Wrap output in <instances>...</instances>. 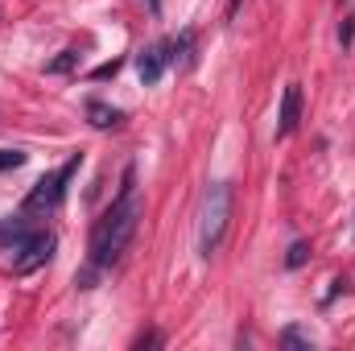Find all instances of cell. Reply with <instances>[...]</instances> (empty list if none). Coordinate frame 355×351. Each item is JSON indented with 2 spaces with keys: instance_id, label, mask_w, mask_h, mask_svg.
I'll return each mask as SVG.
<instances>
[{
  "instance_id": "7c38bea8",
  "label": "cell",
  "mask_w": 355,
  "mask_h": 351,
  "mask_svg": "<svg viewBox=\"0 0 355 351\" xmlns=\"http://www.w3.org/2000/svg\"><path fill=\"white\" fill-rule=\"evenodd\" d=\"M306 261H310V244H306V240H293V244H289V257H285V264H289V268H302Z\"/></svg>"
},
{
  "instance_id": "9a60e30c",
  "label": "cell",
  "mask_w": 355,
  "mask_h": 351,
  "mask_svg": "<svg viewBox=\"0 0 355 351\" xmlns=\"http://www.w3.org/2000/svg\"><path fill=\"white\" fill-rule=\"evenodd\" d=\"M162 343H166V339H162L157 331H145V335H137V343H132V348L145 351V348H162Z\"/></svg>"
},
{
  "instance_id": "277c9868",
  "label": "cell",
  "mask_w": 355,
  "mask_h": 351,
  "mask_svg": "<svg viewBox=\"0 0 355 351\" xmlns=\"http://www.w3.org/2000/svg\"><path fill=\"white\" fill-rule=\"evenodd\" d=\"M54 248H58L54 232H33V236H29V240H25L21 248H17V257H12V273H21V277L37 273L42 264H50Z\"/></svg>"
},
{
  "instance_id": "5bb4252c",
  "label": "cell",
  "mask_w": 355,
  "mask_h": 351,
  "mask_svg": "<svg viewBox=\"0 0 355 351\" xmlns=\"http://www.w3.org/2000/svg\"><path fill=\"white\" fill-rule=\"evenodd\" d=\"M116 75H120V58H112V62H103V67H95V71H91V79H95V83H99V79H116Z\"/></svg>"
},
{
  "instance_id": "5b68a950",
  "label": "cell",
  "mask_w": 355,
  "mask_h": 351,
  "mask_svg": "<svg viewBox=\"0 0 355 351\" xmlns=\"http://www.w3.org/2000/svg\"><path fill=\"white\" fill-rule=\"evenodd\" d=\"M166 62H170V42H153V46H145L141 58H137V75H141V83L153 87V83L162 79Z\"/></svg>"
},
{
  "instance_id": "8992f818",
  "label": "cell",
  "mask_w": 355,
  "mask_h": 351,
  "mask_svg": "<svg viewBox=\"0 0 355 351\" xmlns=\"http://www.w3.org/2000/svg\"><path fill=\"white\" fill-rule=\"evenodd\" d=\"M302 120V83H289L281 95V116H277V137H289Z\"/></svg>"
},
{
  "instance_id": "30bf717a",
  "label": "cell",
  "mask_w": 355,
  "mask_h": 351,
  "mask_svg": "<svg viewBox=\"0 0 355 351\" xmlns=\"http://www.w3.org/2000/svg\"><path fill=\"white\" fill-rule=\"evenodd\" d=\"M75 62H79V50H62L58 58L46 62V75H67V71H75Z\"/></svg>"
},
{
  "instance_id": "2e32d148",
  "label": "cell",
  "mask_w": 355,
  "mask_h": 351,
  "mask_svg": "<svg viewBox=\"0 0 355 351\" xmlns=\"http://www.w3.org/2000/svg\"><path fill=\"white\" fill-rule=\"evenodd\" d=\"M339 42H343V50H347V46L355 42V17H347V21L339 25Z\"/></svg>"
},
{
  "instance_id": "4fadbf2b",
  "label": "cell",
  "mask_w": 355,
  "mask_h": 351,
  "mask_svg": "<svg viewBox=\"0 0 355 351\" xmlns=\"http://www.w3.org/2000/svg\"><path fill=\"white\" fill-rule=\"evenodd\" d=\"M25 157H29V153H21V149H0V174H4V170H21Z\"/></svg>"
},
{
  "instance_id": "e0dca14e",
  "label": "cell",
  "mask_w": 355,
  "mask_h": 351,
  "mask_svg": "<svg viewBox=\"0 0 355 351\" xmlns=\"http://www.w3.org/2000/svg\"><path fill=\"white\" fill-rule=\"evenodd\" d=\"M240 4H244V0H232V4H227V17H236V12H240Z\"/></svg>"
},
{
  "instance_id": "6da1fadb",
  "label": "cell",
  "mask_w": 355,
  "mask_h": 351,
  "mask_svg": "<svg viewBox=\"0 0 355 351\" xmlns=\"http://www.w3.org/2000/svg\"><path fill=\"white\" fill-rule=\"evenodd\" d=\"M141 215H145V207L137 203V194H116L112 198V207L95 219V228H91V244H87V261L99 264V268H112V264L120 261V252L128 248V240L137 236V223H141Z\"/></svg>"
},
{
  "instance_id": "ac0fdd59",
  "label": "cell",
  "mask_w": 355,
  "mask_h": 351,
  "mask_svg": "<svg viewBox=\"0 0 355 351\" xmlns=\"http://www.w3.org/2000/svg\"><path fill=\"white\" fill-rule=\"evenodd\" d=\"M149 8H153V12H157V8H162V0H149Z\"/></svg>"
},
{
  "instance_id": "52a82bcc",
  "label": "cell",
  "mask_w": 355,
  "mask_h": 351,
  "mask_svg": "<svg viewBox=\"0 0 355 351\" xmlns=\"http://www.w3.org/2000/svg\"><path fill=\"white\" fill-rule=\"evenodd\" d=\"M29 236H33V228H29L25 215H8V219H0V248H12V252H17Z\"/></svg>"
},
{
  "instance_id": "9c48e42d",
  "label": "cell",
  "mask_w": 355,
  "mask_h": 351,
  "mask_svg": "<svg viewBox=\"0 0 355 351\" xmlns=\"http://www.w3.org/2000/svg\"><path fill=\"white\" fill-rule=\"evenodd\" d=\"M190 50H194V33L182 29L178 37H170V62H190Z\"/></svg>"
},
{
  "instance_id": "7a4b0ae2",
  "label": "cell",
  "mask_w": 355,
  "mask_h": 351,
  "mask_svg": "<svg viewBox=\"0 0 355 351\" xmlns=\"http://www.w3.org/2000/svg\"><path fill=\"white\" fill-rule=\"evenodd\" d=\"M232 198H236V182H211L202 190V207H198V252L211 261L227 236L232 223Z\"/></svg>"
},
{
  "instance_id": "8fae6325",
  "label": "cell",
  "mask_w": 355,
  "mask_h": 351,
  "mask_svg": "<svg viewBox=\"0 0 355 351\" xmlns=\"http://www.w3.org/2000/svg\"><path fill=\"white\" fill-rule=\"evenodd\" d=\"M281 348H297V351H310V348H314V343H310V339H306V335H302L297 327H285V331H281Z\"/></svg>"
},
{
  "instance_id": "ba28073f",
  "label": "cell",
  "mask_w": 355,
  "mask_h": 351,
  "mask_svg": "<svg viewBox=\"0 0 355 351\" xmlns=\"http://www.w3.org/2000/svg\"><path fill=\"white\" fill-rule=\"evenodd\" d=\"M87 120L95 128H116V124H124V112H120V108H107V103H99V99H91Z\"/></svg>"
},
{
  "instance_id": "3957f363",
  "label": "cell",
  "mask_w": 355,
  "mask_h": 351,
  "mask_svg": "<svg viewBox=\"0 0 355 351\" xmlns=\"http://www.w3.org/2000/svg\"><path fill=\"white\" fill-rule=\"evenodd\" d=\"M83 166V153H71L54 174L37 178L33 182V190L25 194V215H37V211H54L62 198H67V186H71V178H75V170Z\"/></svg>"
}]
</instances>
